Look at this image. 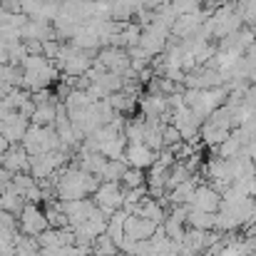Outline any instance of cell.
Segmentation results:
<instances>
[{"label":"cell","instance_id":"obj_1","mask_svg":"<svg viewBox=\"0 0 256 256\" xmlns=\"http://www.w3.org/2000/svg\"><path fill=\"white\" fill-rule=\"evenodd\" d=\"M102 182L87 172L78 170V167H62L55 174V196L58 202H78V199H87L90 194L97 192Z\"/></svg>","mask_w":256,"mask_h":256},{"label":"cell","instance_id":"obj_2","mask_svg":"<svg viewBox=\"0 0 256 256\" xmlns=\"http://www.w3.org/2000/svg\"><path fill=\"white\" fill-rule=\"evenodd\" d=\"M124 204V186L120 182H102L94 192V206L110 219Z\"/></svg>","mask_w":256,"mask_h":256},{"label":"cell","instance_id":"obj_3","mask_svg":"<svg viewBox=\"0 0 256 256\" xmlns=\"http://www.w3.org/2000/svg\"><path fill=\"white\" fill-rule=\"evenodd\" d=\"M209 15H212V10H202V8L179 15V18L174 20V25H172V35H176L179 40H189V38H194V35L199 32V28L209 20Z\"/></svg>","mask_w":256,"mask_h":256},{"label":"cell","instance_id":"obj_4","mask_svg":"<svg viewBox=\"0 0 256 256\" xmlns=\"http://www.w3.org/2000/svg\"><path fill=\"white\" fill-rule=\"evenodd\" d=\"M45 229H50V226H48V219H45L42 209L35 206V204H25L22 212H20V232H22L25 236L38 239Z\"/></svg>","mask_w":256,"mask_h":256},{"label":"cell","instance_id":"obj_5","mask_svg":"<svg viewBox=\"0 0 256 256\" xmlns=\"http://www.w3.org/2000/svg\"><path fill=\"white\" fill-rule=\"evenodd\" d=\"M172 124L176 127V132L182 134L184 142H194V140L199 137L202 120H199L189 107H182V110H174V112H172Z\"/></svg>","mask_w":256,"mask_h":256},{"label":"cell","instance_id":"obj_6","mask_svg":"<svg viewBox=\"0 0 256 256\" xmlns=\"http://www.w3.org/2000/svg\"><path fill=\"white\" fill-rule=\"evenodd\" d=\"M30 127V120H25L20 112H10L2 122H0V137H5L8 144H20L25 132Z\"/></svg>","mask_w":256,"mask_h":256},{"label":"cell","instance_id":"obj_7","mask_svg":"<svg viewBox=\"0 0 256 256\" xmlns=\"http://www.w3.org/2000/svg\"><path fill=\"white\" fill-rule=\"evenodd\" d=\"M0 167L8 170L10 174H28V170H30V154L22 150V144H10L0 154Z\"/></svg>","mask_w":256,"mask_h":256},{"label":"cell","instance_id":"obj_8","mask_svg":"<svg viewBox=\"0 0 256 256\" xmlns=\"http://www.w3.org/2000/svg\"><path fill=\"white\" fill-rule=\"evenodd\" d=\"M189 209H196V212H206V214H216L219 206H222V196L209 186V184H199L194 189V196L192 202L186 204Z\"/></svg>","mask_w":256,"mask_h":256},{"label":"cell","instance_id":"obj_9","mask_svg":"<svg viewBox=\"0 0 256 256\" xmlns=\"http://www.w3.org/2000/svg\"><path fill=\"white\" fill-rule=\"evenodd\" d=\"M122 232H124V239H130V242H147V239H152V234L157 232V224H152V222H147V219H142V216L127 214Z\"/></svg>","mask_w":256,"mask_h":256},{"label":"cell","instance_id":"obj_10","mask_svg":"<svg viewBox=\"0 0 256 256\" xmlns=\"http://www.w3.org/2000/svg\"><path fill=\"white\" fill-rule=\"evenodd\" d=\"M154 157L157 154L150 147H144L142 142H132L124 150V164L127 167H134V170H150L154 164Z\"/></svg>","mask_w":256,"mask_h":256},{"label":"cell","instance_id":"obj_11","mask_svg":"<svg viewBox=\"0 0 256 256\" xmlns=\"http://www.w3.org/2000/svg\"><path fill=\"white\" fill-rule=\"evenodd\" d=\"M124 150H127V140H124V134H117V137L102 142L97 152L104 160H124Z\"/></svg>","mask_w":256,"mask_h":256},{"label":"cell","instance_id":"obj_12","mask_svg":"<svg viewBox=\"0 0 256 256\" xmlns=\"http://www.w3.org/2000/svg\"><path fill=\"white\" fill-rule=\"evenodd\" d=\"M214 216L216 214H206V212H196V209H189L186 214V222L189 229H199V232H214Z\"/></svg>","mask_w":256,"mask_h":256},{"label":"cell","instance_id":"obj_13","mask_svg":"<svg viewBox=\"0 0 256 256\" xmlns=\"http://www.w3.org/2000/svg\"><path fill=\"white\" fill-rule=\"evenodd\" d=\"M124 172H127V164H124V160H107L97 179H100V182H122Z\"/></svg>","mask_w":256,"mask_h":256},{"label":"cell","instance_id":"obj_14","mask_svg":"<svg viewBox=\"0 0 256 256\" xmlns=\"http://www.w3.org/2000/svg\"><path fill=\"white\" fill-rule=\"evenodd\" d=\"M22 206H25V202H22L20 194H15V192H0V212L15 216V214L22 212Z\"/></svg>","mask_w":256,"mask_h":256},{"label":"cell","instance_id":"obj_15","mask_svg":"<svg viewBox=\"0 0 256 256\" xmlns=\"http://www.w3.org/2000/svg\"><path fill=\"white\" fill-rule=\"evenodd\" d=\"M114 254H120V249L107 234H102V236H97L92 242V256H114Z\"/></svg>","mask_w":256,"mask_h":256},{"label":"cell","instance_id":"obj_16","mask_svg":"<svg viewBox=\"0 0 256 256\" xmlns=\"http://www.w3.org/2000/svg\"><path fill=\"white\" fill-rule=\"evenodd\" d=\"M120 184H124L127 189H140V186H144V184H147V174H144V170L127 167V172H124V176H122V182H120Z\"/></svg>","mask_w":256,"mask_h":256},{"label":"cell","instance_id":"obj_17","mask_svg":"<svg viewBox=\"0 0 256 256\" xmlns=\"http://www.w3.org/2000/svg\"><path fill=\"white\" fill-rule=\"evenodd\" d=\"M162 142H164V150H172V147H176V144L184 142V140H182V134L176 132V127L170 122V124L162 127Z\"/></svg>","mask_w":256,"mask_h":256},{"label":"cell","instance_id":"obj_18","mask_svg":"<svg viewBox=\"0 0 256 256\" xmlns=\"http://www.w3.org/2000/svg\"><path fill=\"white\" fill-rule=\"evenodd\" d=\"M246 58H249V60H254V62H256V38H254V42L249 45V50H246Z\"/></svg>","mask_w":256,"mask_h":256},{"label":"cell","instance_id":"obj_19","mask_svg":"<svg viewBox=\"0 0 256 256\" xmlns=\"http://www.w3.org/2000/svg\"><path fill=\"white\" fill-rule=\"evenodd\" d=\"M8 147H10V144H8V142H5V137H0V154H2V152H5V150H8Z\"/></svg>","mask_w":256,"mask_h":256},{"label":"cell","instance_id":"obj_20","mask_svg":"<svg viewBox=\"0 0 256 256\" xmlns=\"http://www.w3.org/2000/svg\"><path fill=\"white\" fill-rule=\"evenodd\" d=\"M254 87H256V80H254Z\"/></svg>","mask_w":256,"mask_h":256}]
</instances>
